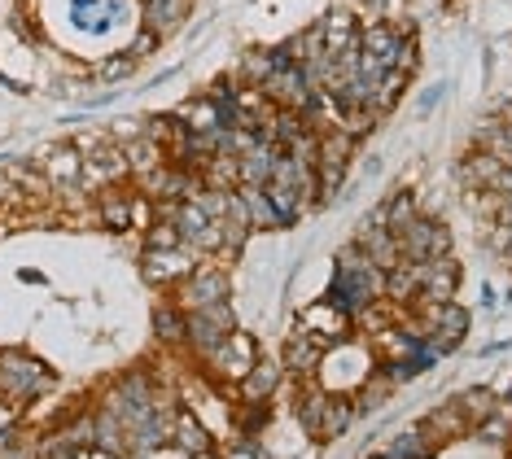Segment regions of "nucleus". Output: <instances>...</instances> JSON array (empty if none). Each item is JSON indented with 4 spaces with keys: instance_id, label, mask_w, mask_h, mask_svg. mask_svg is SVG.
<instances>
[{
    "instance_id": "1",
    "label": "nucleus",
    "mask_w": 512,
    "mask_h": 459,
    "mask_svg": "<svg viewBox=\"0 0 512 459\" xmlns=\"http://www.w3.org/2000/svg\"><path fill=\"white\" fill-rule=\"evenodd\" d=\"M381 293H386V272H381L359 245H346V250L337 254V276H333L329 302L342 306L346 315H355V311H364L372 298H381Z\"/></svg>"
},
{
    "instance_id": "2",
    "label": "nucleus",
    "mask_w": 512,
    "mask_h": 459,
    "mask_svg": "<svg viewBox=\"0 0 512 459\" xmlns=\"http://www.w3.org/2000/svg\"><path fill=\"white\" fill-rule=\"evenodd\" d=\"M53 385V372L44 363L18 355V350H5L0 355V398L9 403H22V398H36Z\"/></svg>"
},
{
    "instance_id": "3",
    "label": "nucleus",
    "mask_w": 512,
    "mask_h": 459,
    "mask_svg": "<svg viewBox=\"0 0 512 459\" xmlns=\"http://www.w3.org/2000/svg\"><path fill=\"white\" fill-rule=\"evenodd\" d=\"M36 167L44 171V180L53 184V193L62 197V202L84 193V153L75 145H44L36 153Z\"/></svg>"
},
{
    "instance_id": "4",
    "label": "nucleus",
    "mask_w": 512,
    "mask_h": 459,
    "mask_svg": "<svg viewBox=\"0 0 512 459\" xmlns=\"http://www.w3.org/2000/svg\"><path fill=\"white\" fill-rule=\"evenodd\" d=\"M259 88H263L276 105H281V110H298V114L307 110V105H311V92H316V84L307 79V70H302L285 49H281V62L272 66V75H267Z\"/></svg>"
},
{
    "instance_id": "5",
    "label": "nucleus",
    "mask_w": 512,
    "mask_h": 459,
    "mask_svg": "<svg viewBox=\"0 0 512 459\" xmlns=\"http://www.w3.org/2000/svg\"><path fill=\"white\" fill-rule=\"evenodd\" d=\"M394 241H399V254L412 258V263H429V258H442L451 250V232L434 219H421V215L412 223H403V228L394 232Z\"/></svg>"
},
{
    "instance_id": "6",
    "label": "nucleus",
    "mask_w": 512,
    "mask_h": 459,
    "mask_svg": "<svg viewBox=\"0 0 512 459\" xmlns=\"http://www.w3.org/2000/svg\"><path fill=\"white\" fill-rule=\"evenodd\" d=\"M228 333H232V306L228 302H215V306H206V311H193L189 337H193V346L202 350V355H215V350L224 346Z\"/></svg>"
},
{
    "instance_id": "7",
    "label": "nucleus",
    "mask_w": 512,
    "mask_h": 459,
    "mask_svg": "<svg viewBox=\"0 0 512 459\" xmlns=\"http://www.w3.org/2000/svg\"><path fill=\"white\" fill-rule=\"evenodd\" d=\"M141 272L149 285H171V280H189L193 263H189V245H176V250H145Z\"/></svg>"
},
{
    "instance_id": "8",
    "label": "nucleus",
    "mask_w": 512,
    "mask_h": 459,
    "mask_svg": "<svg viewBox=\"0 0 512 459\" xmlns=\"http://www.w3.org/2000/svg\"><path fill=\"white\" fill-rule=\"evenodd\" d=\"M456 285H460V267L451 263L447 254L421 263V298L425 302H451L456 298Z\"/></svg>"
},
{
    "instance_id": "9",
    "label": "nucleus",
    "mask_w": 512,
    "mask_h": 459,
    "mask_svg": "<svg viewBox=\"0 0 512 459\" xmlns=\"http://www.w3.org/2000/svg\"><path fill=\"white\" fill-rule=\"evenodd\" d=\"M429 324H434V350H451L469 328V311L456 302H429Z\"/></svg>"
},
{
    "instance_id": "10",
    "label": "nucleus",
    "mask_w": 512,
    "mask_h": 459,
    "mask_svg": "<svg viewBox=\"0 0 512 459\" xmlns=\"http://www.w3.org/2000/svg\"><path fill=\"white\" fill-rule=\"evenodd\" d=\"M132 197L136 193H127L123 184L97 188V219H101V228H110V232H127V228H132Z\"/></svg>"
},
{
    "instance_id": "11",
    "label": "nucleus",
    "mask_w": 512,
    "mask_h": 459,
    "mask_svg": "<svg viewBox=\"0 0 512 459\" xmlns=\"http://www.w3.org/2000/svg\"><path fill=\"white\" fill-rule=\"evenodd\" d=\"M228 276L215 272V267H202V272L189 276V285H184V302L193 306V311H206V306L215 302H228Z\"/></svg>"
},
{
    "instance_id": "12",
    "label": "nucleus",
    "mask_w": 512,
    "mask_h": 459,
    "mask_svg": "<svg viewBox=\"0 0 512 459\" xmlns=\"http://www.w3.org/2000/svg\"><path fill=\"white\" fill-rule=\"evenodd\" d=\"M329 346H333L329 337L311 333V328H298V333L289 337V346H285V359H289V368L311 372V368H316V363H320L324 355H329Z\"/></svg>"
},
{
    "instance_id": "13",
    "label": "nucleus",
    "mask_w": 512,
    "mask_h": 459,
    "mask_svg": "<svg viewBox=\"0 0 512 459\" xmlns=\"http://www.w3.org/2000/svg\"><path fill=\"white\" fill-rule=\"evenodd\" d=\"M211 359H215L228 376H246V372L254 368V359H259V350H254V341H250L246 333H237V328H232V333L224 337V346H219Z\"/></svg>"
},
{
    "instance_id": "14",
    "label": "nucleus",
    "mask_w": 512,
    "mask_h": 459,
    "mask_svg": "<svg viewBox=\"0 0 512 459\" xmlns=\"http://www.w3.org/2000/svg\"><path fill=\"white\" fill-rule=\"evenodd\" d=\"M237 193H241V202H246V215H250L254 232H259V228H285L281 210H276L272 197H267V184H241Z\"/></svg>"
},
{
    "instance_id": "15",
    "label": "nucleus",
    "mask_w": 512,
    "mask_h": 459,
    "mask_svg": "<svg viewBox=\"0 0 512 459\" xmlns=\"http://www.w3.org/2000/svg\"><path fill=\"white\" fill-rule=\"evenodd\" d=\"M123 158H127V171L136 175V180H141V175H149L154 167H162V162H167V149L158 145L154 136H132V140H123Z\"/></svg>"
},
{
    "instance_id": "16",
    "label": "nucleus",
    "mask_w": 512,
    "mask_h": 459,
    "mask_svg": "<svg viewBox=\"0 0 512 459\" xmlns=\"http://www.w3.org/2000/svg\"><path fill=\"white\" fill-rule=\"evenodd\" d=\"M92 446H97V451H106V455H127V451H132V438H127V425H123L119 416H114L110 407L101 411L97 420H92Z\"/></svg>"
},
{
    "instance_id": "17",
    "label": "nucleus",
    "mask_w": 512,
    "mask_h": 459,
    "mask_svg": "<svg viewBox=\"0 0 512 459\" xmlns=\"http://www.w3.org/2000/svg\"><path fill=\"white\" fill-rule=\"evenodd\" d=\"M346 320H351V315L324 298V302H316L307 315H302V328H311V333H320V337H329V341H342L346 337Z\"/></svg>"
},
{
    "instance_id": "18",
    "label": "nucleus",
    "mask_w": 512,
    "mask_h": 459,
    "mask_svg": "<svg viewBox=\"0 0 512 459\" xmlns=\"http://www.w3.org/2000/svg\"><path fill=\"white\" fill-rule=\"evenodd\" d=\"M386 293L390 298H399V302H407L412 293H421V263L399 258L394 267H386Z\"/></svg>"
},
{
    "instance_id": "19",
    "label": "nucleus",
    "mask_w": 512,
    "mask_h": 459,
    "mask_svg": "<svg viewBox=\"0 0 512 459\" xmlns=\"http://www.w3.org/2000/svg\"><path fill=\"white\" fill-rule=\"evenodd\" d=\"M176 119L189 127V132H211V127H224V123H219V110H215V101H211V97H193V101H184L180 110H176Z\"/></svg>"
},
{
    "instance_id": "20",
    "label": "nucleus",
    "mask_w": 512,
    "mask_h": 459,
    "mask_svg": "<svg viewBox=\"0 0 512 459\" xmlns=\"http://www.w3.org/2000/svg\"><path fill=\"white\" fill-rule=\"evenodd\" d=\"M368 219H372V223H386L390 232H399L403 223H412V219H416V197H412V193H394L390 202H386V206H377Z\"/></svg>"
},
{
    "instance_id": "21",
    "label": "nucleus",
    "mask_w": 512,
    "mask_h": 459,
    "mask_svg": "<svg viewBox=\"0 0 512 459\" xmlns=\"http://www.w3.org/2000/svg\"><path fill=\"white\" fill-rule=\"evenodd\" d=\"M241 381H246V394H250V398H267V394L276 390V381H281V368H276V363L254 359V368L241 376Z\"/></svg>"
},
{
    "instance_id": "22",
    "label": "nucleus",
    "mask_w": 512,
    "mask_h": 459,
    "mask_svg": "<svg viewBox=\"0 0 512 459\" xmlns=\"http://www.w3.org/2000/svg\"><path fill=\"white\" fill-rule=\"evenodd\" d=\"M477 145H482L486 153H495V158H504L512 167V123H491L477 132Z\"/></svg>"
},
{
    "instance_id": "23",
    "label": "nucleus",
    "mask_w": 512,
    "mask_h": 459,
    "mask_svg": "<svg viewBox=\"0 0 512 459\" xmlns=\"http://www.w3.org/2000/svg\"><path fill=\"white\" fill-rule=\"evenodd\" d=\"M351 403H342V398H329V403H324V416H320V433L316 438H337V433H342L346 425H351Z\"/></svg>"
},
{
    "instance_id": "24",
    "label": "nucleus",
    "mask_w": 512,
    "mask_h": 459,
    "mask_svg": "<svg viewBox=\"0 0 512 459\" xmlns=\"http://www.w3.org/2000/svg\"><path fill=\"white\" fill-rule=\"evenodd\" d=\"M276 62H281V49H272V53H267V49H250L246 57H241V70H246V79H250L254 88H259L263 79L272 75V66H276Z\"/></svg>"
},
{
    "instance_id": "25",
    "label": "nucleus",
    "mask_w": 512,
    "mask_h": 459,
    "mask_svg": "<svg viewBox=\"0 0 512 459\" xmlns=\"http://www.w3.org/2000/svg\"><path fill=\"white\" fill-rule=\"evenodd\" d=\"M176 245H184V241H180V228L171 219H154L145 228V250H176Z\"/></svg>"
},
{
    "instance_id": "26",
    "label": "nucleus",
    "mask_w": 512,
    "mask_h": 459,
    "mask_svg": "<svg viewBox=\"0 0 512 459\" xmlns=\"http://www.w3.org/2000/svg\"><path fill=\"white\" fill-rule=\"evenodd\" d=\"M176 442H180L189 455H202L206 446H211V442H206V429L197 425L193 416H180V420H176Z\"/></svg>"
},
{
    "instance_id": "27",
    "label": "nucleus",
    "mask_w": 512,
    "mask_h": 459,
    "mask_svg": "<svg viewBox=\"0 0 512 459\" xmlns=\"http://www.w3.org/2000/svg\"><path fill=\"white\" fill-rule=\"evenodd\" d=\"M136 70V57L132 53H114V57H106V62L97 66V75L106 79V84H119V79H127Z\"/></svg>"
},
{
    "instance_id": "28",
    "label": "nucleus",
    "mask_w": 512,
    "mask_h": 459,
    "mask_svg": "<svg viewBox=\"0 0 512 459\" xmlns=\"http://www.w3.org/2000/svg\"><path fill=\"white\" fill-rule=\"evenodd\" d=\"M386 459H425V438L421 433H399V438H394V446L386 451Z\"/></svg>"
},
{
    "instance_id": "29",
    "label": "nucleus",
    "mask_w": 512,
    "mask_h": 459,
    "mask_svg": "<svg viewBox=\"0 0 512 459\" xmlns=\"http://www.w3.org/2000/svg\"><path fill=\"white\" fill-rule=\"evenodd\" d=\"M0 459H40V446L22 442V433H0Z\"/></svg>"
},
{
    "instance_id": "30",
    "label": "nucleus",
    "mask_w": 512,
    "mask_h": 459,
    "mask_svg": "<svg viewBox=\"0 0 512 459\" xmlns=\"http://www.w3.org/2000/svg\"><path fill=\"white\" fill-rule=\"evenodd\" d=\"M154 328H158V337H167V341H176L180 333H189V324H184L171 306H162V311L154 315Z\"/></svg>"
},
{
    "instance_id": "31",
    "label": "nucleus",
    "mask_w": 512,
    "mask_h": 459,
    "mask_svg": "<svg viewBox=\"0 0 512 459\" xmlns=\"http://www.w3.org/2000/svg\"><path fill=\"white\" fill-rule=\"evenodd\" d=\"M464 411H469V416H477V420H486L495 411V403H491V394L486 390H473V394H464V403H460Z\"/></svg>"
},
{
    "instance_id": "32",
    "label": "nucleus",
    "mask_w": 512,
    "mask_h": 459,
    "mask_svg": "<svg viewBox=\"0 0 512 459\" xmlns=\"http://www.w3.org/2000/svg\"><path fill=\"white\" fill-rule=\"evenodd\" d=\"M40 459H79V446H71V442L62 438V433H57L53 442L40 446Z\"/></svg>"
},
{
    "instance_id": "33",
    "label": "nucleus",
    "mask_w": 512,
    "mask_h": 459,
    "mask_svg": "<svg viewBox=\"0 0 512 459\" xmlns=\"http://www.w3.org/2000/svg\"><path fill=\"white\" fill-rule=\"evenodd\" d=\"M154 49H158V35H154V31H149V27H145V31H141V35H136V40H132V49H127V53H132V57H136V62H141V57H149V53H154Z\"/></svg>"
},
{
    "instance_id": "34",
    "label": "nucleus",
    "mask_w": 512,
    "mask_h": 459,
    "mask_svg": "<svg viewBox=\"0 0 512 459\" xmlns=\"http://www.w3.org/2000/svg\"><path fill=\"white\" fill-rule=\"evenodd\" d=\"M407 9H412L416 18H429V14H438L442 9V0H407Z\"/></svg>"
}]
</instances>
